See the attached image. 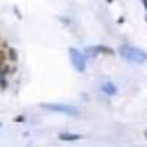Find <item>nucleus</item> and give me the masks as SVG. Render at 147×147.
<instances>
[{
	"mask_svg": "<svg viewBox=\"0 0 147 147\" xmlns=\"http://www.w3.org/2000/svg\"><path fill=\"white\" fill-rule=\"evenodd\" d=\"M102 91H103V93H106V94H109V96H113V94H116L118 88L115 87V85H113L112 82H106V84H103V85H102Z\"/></svg>",
	"mask_w": 147,
	"mask_h": 147,
	"instance_id": "20e7f679",
	"label": "nucleus"
},
{
	"mask_svg": "<svg viewBox=\"0 0 147 147\" xmlns=\"http://www.w3.org/2000/svg\"><path fill=\"white\" fill-rule=\"evenodd\" d=\"M5 60H6V53L3 50H0V68L5 65Z\"/></svg>",
	"mask_w": 147,
	"mask_h": 147,
	"instance_id": "0eeeda50",
	"label": "nucleus"
},
{
	"mask_svg": "<svg viewBox=\"0 0 147 147\" xmlns=\"http://www.w3.org/2000/svg\"><path fill=\"white\" fill-rule=\"evenodd\" d=\"M119 52H121L122 57H125L127 60L134 62V63H143L147 60V53L137 47H132V46H122Z\"/></svg>",
	"mask_w": 147,
	"mask_h": 147,
	"instance_id": "f257e3e1",
	"label": "nucleus"
},
{
	"mask_svg": "<svg viewBox=\"0 0 147 147\" xmlns=\"http://www.w3.org/2000/svg\"><path fill=\"white\" fill-rule=\"evenodd\" d=\"M81 136L78 134H59V140L62 141H74V140H80Z\"/></svg>",
	"mask_w": 147,
	"mask_h": 147,
	"instance_id": "39448f33",
	"label": "nucleus"
},
{
	"mask_svg": "<svg viewBox=\"0 0 147 147\" xmlns=\"http://www.w3.org/2000/svg\"><path fill=\"white\" fill-rule=\"evenodd\" d=\"M69 57L72 60V65L75 66V69L78 72H84L85 71V60H84V56L80 50L77 49H69Z\"/></svg>",
	"mask_w": 147,
	"mask_h": 147,
	"instance_id": "f03ea898",
	"label": "nucleus"
},
{
	"mask_svg": "<svg viewBox=\"0 0 147 147\" xmlns=\"http://www.w3.org/2000/svg\"><path fill=\"white\" fill-rule=\"evenodd\" d=\"M9 59H10V60H13V62L18 59V56H16V50H15V49H10V50H9Z\"/></svg>",
	"mask_w": 147,
	"mask_h": 147,
	"instance_id": "423d86ee",
	"label": "nucleus"
},
{
	"mask_svg": "<svg viewBox=\"0 0 147 147\" xmlns=\"http://www.w3.org/2000/svg\"><path fill=\"white\" fill-rule=\"evenodd\" d=\"M46 109H50L53 112H59V113H68V115H78V109L72 107V106H66V105H41Z\"/></svg>",
	"mask_w": 147,
	"mask_h": 147,
	"instance_id": "7ed1b4c3",
	"label": "nucleus"
},
{
	"mask_svg": "<svg viewBox=\"0 0 147 147\" xmlns=\"http://www.w3.org/2000/svg\"><path fill=\"white\" fill-rule=\"evenodd\" d=\"M143 3H144V7H146V10H147V0H143Z\"/></svg>",
	"mask_w": 147,
	"mask_h": 147,
	"instance_id": "6e6552de",
	"label": "nucleus"
}]
</instances>
